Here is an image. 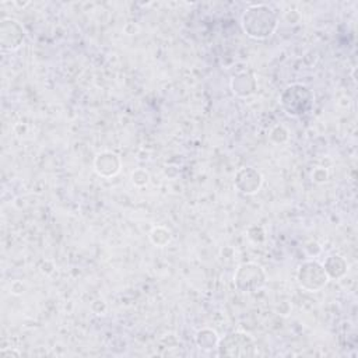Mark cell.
<instances>
[{
  "instance_id": "cell-8",
  "label": "cell",
  "mask_w": 358,
  "mask_h": 358,
  "mask_svg": "<svg viewBox=\"0 0 358 358\" xmlns=\"http://www.w3.org/2000/svg\"><path fill=\"white\" fill-rule=\"evenodd\" d=\"M323 267H324V271L327 273L329 278H340L345 274L347 271V263L345 260L338 256V255H333V256H329L324 263H323Z\"/></svg>"
},
{
  "instance_id": "cell-3",
  "label": "cell",
  "mask_w": 358,
  "mask_h": 358,
  "mask_svg": "<svg viewBox=\"0 0 358 358\" xmlns=\"http://www.w3.org/2000/svg\"><path fill=\"white\" fill-rule=\"evenodd\" d=\"M266 275L263 268L256 263H242L234 277L235 287L242 292H253L264 285Z\"/></svg>"
},
{
  "instance_id": "cell-9",
  "label": "cell",
  "mask_w": 358,
  "mask_h": 358,
  "mask_svg": "<svg viewBox=\"0 0 358 358\" xmlns=\"http://www.w3.org/2000/svg\"><path fill=\"white\" fill-rule=\"evenodd\" d=\"M235 78H236V80H239V81H242V85H239V87H234V88H232V90H234V92H235L236 95L248 96V95H250V94H253V92H255L256 83H255V78H253V76H252L250 73L243 71V73H241V74L235 76Z\"/></svg>"
},
{
  "instance_id": "cell-1",
  "label": "cell",
  "mask_w": 358,
  "mask_h": 358,
  "mask_svg": "<svg viewBox=\"0 0 358 358\" xmlns=\"http://www.w3.org/2000/svg\"><path fill=\"white\" fill-rule=\"evenodd\" d=\"M242 28L249 36L264 39L277 28L275 13L266 4H253L242 15Z\"/></svg>"
},
{
  "instance_id": "cell-6",
  "label": "cell",
  "mask_w": 358,
  "mask_h": 358,
  "mask_svg": "<svg viewBox=\"0 0 358 358\" xmlns=\"http://www.w3.org/2000/svg\"><path fill=\"white\" fill-rule=\"evenodd\" d=\"M235 185L242 193H256L262 185V175L253 168H242L236 173Z\"/></svg>"
},
{
  "instance_id": "cell-7",
  "label": "cell",
  "mask_w": 358,
  "mask_h": 358,
  "mask_svg": "<svg viewBox=\"0 0 358 358\" xmlns=\"http://www.w3.org/2000/svg\"><path fill=\"white\" fill-rule=\"evenodd\" d=\"M94 168H95L98 175L105 176V178H110V176H113L119 172L120 159L116 154L109 152V151H103V152L96 155L95 162H94Z\"/></svg>"
},
{
  "instance_id": "cell-5",
  "label": "cell",
  "mask_w": 358,
  "mask_h": 358,
  "mask_svg": "<svg viewBox=\"0 0 358 358\" xmlns=\"http://www.w3.org/2000/svg\"><path fill=\"white\" fill-rule=\"evenodd\" d=\"M218 348L221 355L229 357H245L253 354V338L241 331L227 334L222 340L218 341Z\"/></svg>"
},
{
  "instance_id": "cell-4",
  "label": "cell",
  "mask_w": 358,
  "mask_h": 358,
  "mask_svg": "<svg viewBox=\"0 0 358 358\" xmlns=\"http://www.w3.org/2000/svg\"><path fill=\"white\" fill-rule=\"evenodd\" d=\"M298 281L301 287L308 291H319L329 281V275L324 271L323 264L309 260L299 266Z\"/></svg>"
},
{
  "instance_id": "cell-2",
  "label": "cell",
  "mask_w": 358,
  "mask_h": 358,
  "mask_svg": "<svg viewBox=\"0 0 358 358\" xmlns=\"http://www.w3.org/2000/svg\"><path fill=\"white\" fill-rule=\"evenodd\" d=\"M313 92L303 84H291L281 94V105L291 116H301L309 112L313 105Z\"/></svg>"
}]
</instances>
